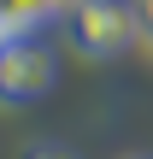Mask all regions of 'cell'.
Here are the masks:
<instances>
[{
  "mask_svg": "<svg viewBox=\"0 0 153 159\" xmlns=\"http://www.w3.org/2000/svg\"><path fill=\"white\" fill-rule=\"evenodd\" d=\"M24 159H71V153H59V148H29Z\"/></svg>",
  "mask_w": 153,
  "mask_h": 159,
  "instance_id": "5b68a950",
  "label": "cell"
},
{
  "mask_svg": "<svg viewBox=\"0 0 153 159\" xmlns=\"http://www.w3.org/2000/svg\"><path fill=\"white\" fill-rule=\"evenodd\" d=\"M59 77V59L53 47H41L35 35H12L0 47V100L6 106H24V100H41Z\"/></svg>",
  "mask_w": 153,
  "mask_h": 159,
  "instance_id": "7a4b0ae2",
  "label": "cell"
},
{
  "mask_svg": "<svg viewBox=\"0 0 153 159\" xmlns=\"http://www.w3.org/2000/svg\"><path fill=\"white\" fill-rule=\"evenodd\" d=\"M6 41H12V30H6V24H0V47H6Z\"/></svg>",
  "mask_w": 153,
  "mask_h": 159,
  "instance_id": "8992f818",
  "label": "cell"
},
{
  "mask_svg": "<svg viewBox=\"0 0 153 159\" xmlns=\"http://www.w3.org/2000/svg\"><path fill=\"white\" fill-rule=\"evenodd\" d=\"M136 30L153 41V0H136Z\"/></svg>",
  "mask_w": 153,
  "mask_h": 159,
  "instance_id": "277c9868",
  "label": "cell"
},
{
  "mask_svg": "<svg viewBox=\"0 0 153 159\" xmlns=\"http://www.w3.org/2000/svg\"><path fill=\"white\" fill-rule=\"evenodd\" d=\"M71 0H0V24L12 30V35H29L35 24H47L53 12H65Z\"/></svg>",
  "mask_w": 153,
  "mask_h": 159,
  "instance_id": "3957f363",
  "label": "cell"
},
{
  "mask_svg": "<svg viewBox=\"0 0 153 159\" xmlns=\"http://www.w3.org/2000/svg\"><path fill=\"white\" fill-rule=\"evenodd\" d=\"M65 35H71L77 53L112 59V53H124L142 30H136V6H124V0H71V6H65Z\"/></svg>",
  "mask_w": 153,
  "mask_h": 159,
  "instance_id": "6da1fadb",
  "label": "cell"
}]
</instances>
